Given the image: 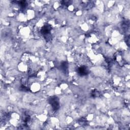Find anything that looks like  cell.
Here are the masks:
<instances>
[{
  "instance_id": "1",
  "label": "cell",
  "mask_w": 130,
  "mask_h": 130,
  "mask_svg": "<svg viewBox=\"0 0 130 130\" xmlns=\"http://www.w3.org/2000/svg\"><path fill=\"white\" fill-rule=\"evenodd\" d=\"M49 103L51 105L54 109L55 110L58 109L59 107V102L57 97H52L49 100Z\"/></svg>"
},
{
  "instance_id": "2",
  "label": "cell",
  "mask_w": 130,
  "mask_h": 130,
  "mask_svg": "<svg viewBox=\"0 0 130 130\" xmlns=\"http://www.w3.org/2000/svg\"><path fill=\"white\" fill-rule=\"evenodd\" d=\"M78 73L80 75H85L88 73V71L86 67H81L78 69Z\"/></svg>"
},
{
  "instance_id": "3",
  "label": "cell",
  "mask_w": 130,
  "mask_h": 130,
  "mask_svg": "<svg viewBox=\"0 0 130 130\" xmlns=\"http://www.w3.org/2000/svg\"><path fill=\"white\" fill-rule=\"evenodd\" d=\"M49 32H50V29L49 26H45L42 30V33L44 35H47Z\"/></svg>"
}]
</instances>
